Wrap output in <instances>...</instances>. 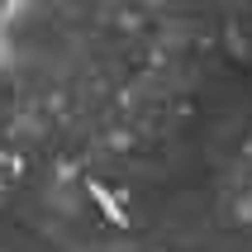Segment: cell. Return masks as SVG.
<instances>
[{
	"label": "cell",
	"mask_w": 252,
	"mask_h": 252,
	"mask_svg": "<svg viewBox=\"0 0 252 252\" xmlns=\"http://www.w3.org/2000/svg\"><path fill=\"white\" fill-rule=\"evenodd\" d=\"M14 5H19V0H0V38H5V29H10V19H14Z\"/></svg>",
	"instance_id": "6da1fadb"
}]
</instances>
